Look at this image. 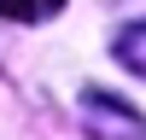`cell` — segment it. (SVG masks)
Segmentation results:
<instances>
[{
  "label": "cell",
  "mask_w": 146,
  "mask_h": 140,
  "mask_svg": "<svg viewBox=\"0 0 146 140\" xmlns=\"http://www.w3.org/2000/svg\"><path fill=\"white\" fill-rule=\"evenodd\" d=\"M82 128H88V140H146V117L105 88L82 93Z\"/></svg>",
  "instance_id": "1"
},
{
  "label": "cell",
  "mask_w": 146,
  "mask_h": 140,
  "mask_svg": "<svg viewBox=\"0 0 146 140\" xmlns=\"http://www.w3.org/2000/svg\"><path fill=\"white\" fill-rule=\"evenodd\" d=\"M64 0H0V18L6 23H47Z\"/></svg>",
  "instance_id": "3"
},
{
  "label": "cell",
  "mask_w": 146,
  "mask_h": 140,
  "mask_svg": "<svg viewBox=\"0 0 146 140\" xmlns=\"http://www.w3.org/2000/svg\"><path fill=\"white\" fill-rule=\"evenodd\" d=\"M117 58H123L135 76H146V18H135L129 29H117Z\"/></svg>",
  "instance_id": "2"
}]
</instances>
